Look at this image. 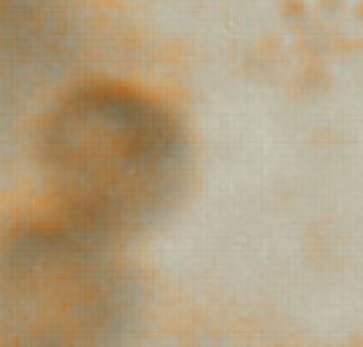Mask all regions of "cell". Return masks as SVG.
Returning <instances> with one entry per match:
<instances>
[{"mask_svg": "<svg viewBox=\"0 0 363 347\" xmlns=\"http://www.w3.org/2000/svg\"><path fill=\"white\" fill-rule=\"evenodd\" d=\"M38 168L55 217L117 244L155 226L179 196L187 144L177 117L122 82H82L49 106Z\"/></svg>", "mask_w": 363, "mask_h": 347, "instance_id": "1", "label": "cell"}, {"mask_svg": "<svg viewBox=\"0 0 363 347\" xmlns=\"http://www.w3.org/2000/svg\"><path fill=\"white\" fill-rule=\"evenodd\" d=\"M136 287L114 244L52 217L0 239V347H122Z\"/></svg>", "mask_w": 363, "mask_h": 347, "instance_id": "2", "label": "cell"}]
</instances>
